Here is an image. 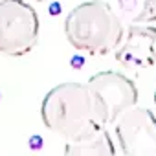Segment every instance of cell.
Here are the masks:
<instances>
[{"label": "cell", "mask_w": 156, "mask_h": 156, "mask_svg": "<svg viewBox=\"0 0 156 156\" xmlns=\"http://www.w3.org/2000/svg\"><path fill=\"white\" fill-rule=\"evenodd\" d=\"M118 8L130 24H151L156 20V0H118Z\"/></svg>", "instance_id": "cell-8"}, {"label": "cell", "mask_w": 156, "mask_h": 156, "mask_svg": "<svg viewBox=\"0 0 156 156\" xmlns=\"http://www.w3.org/2000/svg\"><path fill=\"white\" fill-rule=\"evenodd\" d=\"M37 11L24 0L0 2V53L22 57L39 42Z\"/></svg>", "instance_id": "cell-3"}, {"label": "cell", "mask_w": 156, "mask_h": 156, "mask_svg": "<svg viewBox=\"0 0 156 156\" xmlns=\"http://www.w3.org/2000/svg\"><path fill=\"white\" fill-rule=\"evenodd\" d=\"M64 152L72 156H114L118 151L107 127L96 129L79 138L66 140Z\"/></svg>", "instance_id": "cell-7"}, {"label": "cell", "mask_w": 156, "mask_h": 156, "mask_svg": "<svg viewBox=\"0 0 156 156\" xmlns=\"http://www.w3.org/2000/svg\"><path fill=\"white\" fill-rule=\"evenodd\" d=\"M116 61L129 70H143L156 64V28L147 24H130L118 48Z\"/></svg>", "instance_id": "cell-6"}, {"label": "cell", "mask_w": 156, "mask_h": 156, "mask_svg": "<svg viewBox=\"0 0 156 156\" xmlns=\"http://www.w3.org/2000/svg\"><path fill=\"white\" fill-rule=\"evenodd\" d=\"M125 33L121 17L105 0H88L75 6L64 19L68 42L88 55H107L118 48Z\"/></svg>", "instance_id": "cell-2"}, {"label": "cell", "mask_w": 156, "mask_h": 156, "mask_svg": "<svg viewBox=\"0 0 156 156\" xmlns=\"http://www.w3.org/2000/svg\"><path fill=\"white\" fill-rule=\"evenodd\" d=\"M92 88L107 127L114 125L127 110L138 103V88L129 77L116 70L94 73L87 81Z\"/></svg>", "instance_id": "cell-4"}, {"label": "cell", "mask_w": 156, "mask_h": 156, "mask_svg": "<svg viewBox=\"0 0 156 156\" xmlns=\"http://www.w3.org/2000/svg\"><path fill=\"white\" fill-rule=\"evenodd\" d=\"M35 2H48V0H35Z\"/></svg>", "instance_id": "cell-9"}, {"label": "cell", "mask_w": 156, "mask_h": 156, "mask_svg": "<svg viewBox=\"0 0 156 156\" xmlns=\"http://www.w3.org/2000/svg\"><path fill=\"white\" fill-rule=\"evenodd\" d=\"M41 118L50 132L64 140L79 138L107 127L88 83L68 81L53 87L42 99Z\"/></svg>", "instance_id": "cell-1"}, {"label": "cell", "mask_w": 156, "mask_h": 156, "mask_svg": "<svg viewBox=\"0 0 156 156\" xmlns=\"http://www.w3.org/2000/svg\"><path fill=\"white\" fill-rule=\"evenodd\" d=\"M116 140L125 156H156V118L145 107H132L116 123Z\"/></svg>", "instance_id": "cell-5"}, {"label": "cell", "mask_w": 156, "mask_h": 156, "mask_svg": "<svg viewBox=\"0 0 156 156\" xmlns=\"http://www.w3.org/2000/svg\"><path fill=\"white\" fill-rule=\"evenodd\" d=\"M154 103H156V92H154Z\"/></svg>", "instance_id": "cell-10"}]
</instances>
